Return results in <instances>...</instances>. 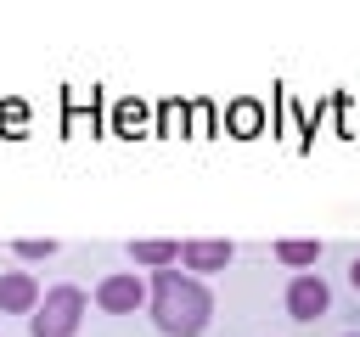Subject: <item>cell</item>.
I'll return each instance as SVG.
<instances>
[{
    "mask_svg": "<svg viewBox=\"0 0 360 337\" xmlns=\"http://www.w3.org/2000/svg\"><path fill=\"white\" fill-rule=\"evenodd\" d=\"M146 309L158 320L163 337H202L208 320H214V292L186 275V270H152V286H146Z\"/></svg>",
    "mask_w": 360,
    "mask_h": 337,
    "instance_id": "1",
    "label": "cell"
},
{
    "mask_svg": "<svg viewBox=\"0 0 360 337\" xmlns=\"http://www.w3.org/2000/svg\"><path fill=\"white\" fill-rule=\"evenodd\" d=\"M84 326V292L79 286H51L39 309L28 315V337H79Z\"/></svg>",
    "mask_w": 360,
    "mask_h": 337,
    "instance_id": "2",
    "label": "cell"
},
{
    "mask_svg": "<svg viewBox=\"0 0 360 337\" xmlns=\"http://www.w3.org/2000/svg\"><path fill=\"white\" fill-rule=\"evenodd\" d=\"M141 303H146V281H141L135 270H112V275L96 281V309H107V315H135Z\"/></svg>",
    "mask_w": 360,
    "mask_h": 337,
    "instance_id": "3",
    "label": "cell"
},
{
    "mask_svg": "<svg viewBox=\"0 0 360 337\" xmlns=\"http://www.w3.org/2000/svg\"><path fill=\"white\" fill-rule=\"evenodd\" d=\"M326 309H332V286H326L315 270H304V275L287 281V315H292V320H321Z\"/></svg>",
    "mask_w": 360,
    "mask_h": 337,
    "instance_id": "4",
    "label": "cell"
},
{
    "mask_svg": "<svg viewBox=\"0 0 360 337\" xmlns=\"http://www.w3.org/2000/svg\"><path fill=\"white\" fill-rule=\"evenodd\" d=\"M39 309V281L28 270H6L0 275V315H34Z\"/></svg>",
    "mask_w": 360,
    "mask_h": 337,
    "instance_id": "5",
    "label": "cell"
},
{
    "mask_svg": "<svg viewBox=\"0 0 360 337\" xmlns=\"http://www.w3.org/2000/svg\"><path fill=\"white\" fill-rule=\"evenodd\" d=\"M225 264H231V242H186L180 247V270H191V275H214Z\"/></svg>",
    "mask_w": 360,
    "mask_h": 337,
    "instance_id": "6",
    "label": "cell"
},
{
    "mask_svg": "<svg viewBox=\"0 0 360 337\" xmlns=\"http://www.w3.org/2000/svg\"><path fill=\"white\" fill-rule=\"evenodd\" d=\"M129 258L146 270H169V264H180V242H129Z\"/></svg>",
    "mask_w": 360,
    "mask_h": 337,
    "instance_id": "7",
    "label": "cell"
},
{
    "mask_svg": "<svg viewBox=\"0 0 360 337\" xmlns=\"http://www.w3.org/2000/svg\"><path fill=\"white\" fill-rule=\"evenodd\" d=\"M276 258H281L287 270H298V275H304V270L321 258V242H276Z\"/></svg>",
    "mask_w": 360,
    "mask_h": 337,
    "instance_id": "8",
    "label": "cell"
},
{
    "mask_svg": "<svg viewBox=\"0 0 360 337\" xmlns=\"http://www.w3.org/2000/svg\"><path fill=\"white\" fill-rule=\"evenodd\" d=\"M51 253H56V242H51V236H45V242H39V236L17 242V258H51Z\"/></svg>",
    "mask_w": 360,
    "mask_h": 337,
    "instance_id": "9",
    "label": "cell"
},
{
    "mask_svg": "<svg viewBox=\"0 0 360 337\" xmlns=\"http://www.w3.org/2000/svg\"><path fill=\"white\" fill-rule=\"evenodd\" d=\"M349 286H354V292H360V258H354V264H349Z\"/></svg>",
    "mask_w": 360,
    "mask_h": 337,
    "instance_id": "10",
    "label": "cell"
},
{
    "mask_svg": "<svg viewBox=\"0 0 360 337\" xmlns=\"http://www.w3.org/2000/svg\"><path fill=\"white\" fill-rule=\"evenodd\" d=\"M349 337H360V331H349Z\"/></svg>",
    "mask_w": 360,
    "mask_h": 337,
    "instance_id": "11",
    "label": "cell"
}]
</instances>
